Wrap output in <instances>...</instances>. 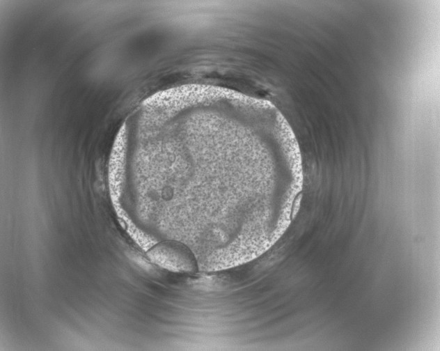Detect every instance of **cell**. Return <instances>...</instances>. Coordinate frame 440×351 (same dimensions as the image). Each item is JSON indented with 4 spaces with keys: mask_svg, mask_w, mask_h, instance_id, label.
<instances>
[{
    "mask_svg": "<svg viewBox=\"0 0 440 351\" xmlns=\"http://www.w3.org/2000/svg\"><path fill=\"white\" fill-rule=\"evenodd\" d=\"M150 260L158 266L174 272H191L196 260L190 250L183 244L166 241L156 244L148 252Z\"/></svg>",
    "mask_w": 440,
    "mask_h": 351,
    "instance_id": "obj_1",
    "label": "cell"
}]
</instances>
